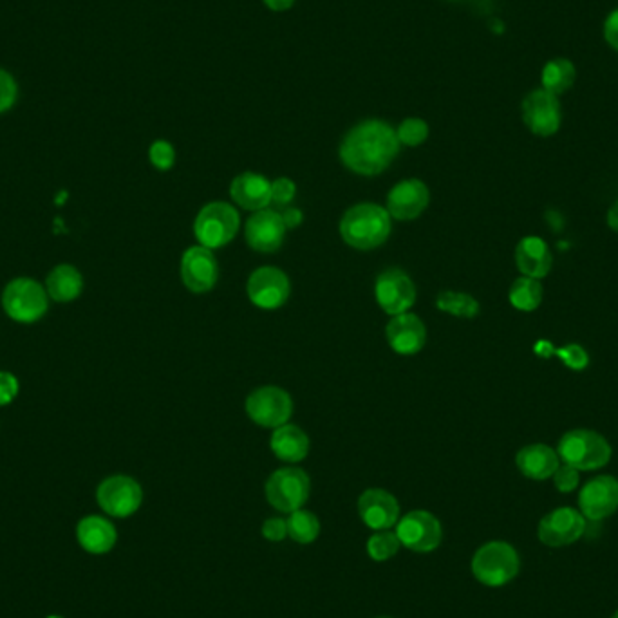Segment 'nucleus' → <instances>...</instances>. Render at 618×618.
<instances>
[{
	"label": "nucleus",
	"mask_w": 618,
	"mask_h": 618,
	"mask_svg": "<svg viewBox=\"0 0 618 618\" xmlns=\"http://www.w3.org/2000/svg\"><path fill=\"white\" fill-rule=\"evenodd\" d=\"M400 152L396 131L382 120L358 123L340 143V160L360 176L382 174Z\"/></svg>",
	"instance_id": "1"
},
{
	"label": "nucleus",
	"mask_w": 618,
	"mask_h": 618,
	"mask_svg": "<svg viewBox=\"0 0 618 618\" xmlns=\"http://www.w3.org/2000/svg\"><path fill=\"white\" fill-rule=\"evenodd\" d=\"M393 217L375 203H360L351 206L340 221V235L351 248L373 250L387 241L391 235Z\"/></svg>",
	"instance_id": "2"
},
{
	"label": "nucleus",
	"mask_w": 618,
	"mask_h": 618,
	"mask_svg": "<svg viewBox=\"0 0 618 618\" xmlns=\"http://www.w3.org/2000/svg\"><path fill=\"white\" fill-rule=\"evenodd\" d=\"M559 458L577 470H597L608 465L611 447L599 432L575 429L566 432L557 447Z\"/></svg>",
	"instance_id": "3"
},
{
	"label": "nucleus",
	"mask_w": 618,
	"mask_h": 618,
	"mask_svg": "<svg viewBox=\"0 0 618 618\" xmlns=\"http://www.w3.org/2000/svg\"><path fill=\"white\" fill-rule=\"evenodd\" d=\"M241 217L237 208L223 201L208 203L199 210L194 223L197 241L205 248H221L234 241L239 232Z\"/></svg>",
	"instance_id": "4"
},
{
	"label": "nucleus",
	"mask_w": 618,
	"mask_h": 618,
	"mask_svg": "<svg viewBox=\"0 0 618 618\" xmlns=\"http://www.w3.org/2000/svg\"><path fill=\"white\" fill-rule=\"evenodd\" d=\"M2 306L10 319L22 324H33L46 315L49 295L40 282L22 277L6 286L2 295Z\"/></svg>",
	"instance_id": "5"
},
{
	"label": "nucleus",
	"mask_w": 618,
	"mask_h": 618,
	"mask_svg": "<svg viewBox=\"0 0 618 618\" xmlns=\"http://www.w3.org/2000/svg\"><path fill=\"white\" fill-rule=\"evenodd\" d=\"M472 572L485 586H505L519 572V555L508 543L485 544L472 559Z\"/></svg>",
	"instance_id": "6"
},
{
	"label": "nucleus",
	"mask_w": 618,
	"mask_h": 618,
	"mask_svg": "<svg viewBox=\"0 0 618 618\" xmlns=\"http://www.w3.org/2000/svg\"><path fill=\"white\" fill-rule=\"evenodd\" d=\"M309 490L311 481L308 474L297 467L275 470L264 487L268 503L284 514H291L306 505Z\"/></svg>",
	"instance_id": "7"
},
{
	"label": "nucleus",
	"mask_w": 618,
	"mask_h": 618,
	"mask_svg": "<svg viewBox=\"0 0 618 618\" xmlns=\"http://www.w3.org/2000/svg\"><path fill=\"white\" fill-rule=\"evenodd\" d=\"M293 412L290 394L281 387L266 385L255 389L246 398V414L253 423L264 429H277L286 425Z\"/></svg>",
	"instance_id": "8"
},
{
	"label": "nucleus",
	"mask_w": 618,
	"mask_h": 618,
	"mask_svg": "<svg viewBox=\"0 0 618 618\" xmlns=\"http://www.w3.org/2000/svg\"><path fill=\"white\" fill-rule=\"evenodd\" d=\"M378 306L387 315L396 317L407 313L416 302V286L411 277L400 268H389L378 275L375 284Z\"/></svg>",
	"instance_id": "9"
},
{
	"label": "nucleus",
	"mask_w": 618,
	"mask_h": 618,
	"mask_svg": "<svg viewBox=\"0 0 618 618\" xmlns=\"http://www.w3.org/2000/svg\"><path fill=\"white\" fill-rule=\"evenodd\" d=\"M400 543L412 552H434L441 543L440 521L425 510H414L396 523Z\"/></svg>",
	"instance_id": "10"
},
{
	"label": "nucleus",
	"mask_w": 618,
	"mask_h": 618,
	"mask_svg": "<svg viewBox=\"0 0 618 618\" xmlns=\"http://www.w3.org/2000/svg\"><path fill=\"white\" fill-rule=\"evenodd\" d=\"M246 293H248V299L252 300V304H255L257 308L268 309V311L279 309L286 304V300L290 299V279L279 268L263 266L250 275L248 284H246Z\"/></svg>",
	"instance_id": "11"
},
{
	"label": "nucleus",
	"mask_w": 618,
	"mask_h": 618,
	"mask_svg": "<svg viewBox=\"0 0 618 618\" xmlns=\"http://www.w3.org/2000/svg\"><path fill=\"white\" fill-rule=\"evenodd\" d=\"M96 499L103 512L113 517H129L138 512L143 501V490L136 479L111 476L100 483Z\"/></svg>",
	"instance_id": "12"
},
{
	"label": "nucleus",
	"mask_w": 618,
	"mask_h": 618,
	"mask_svg": "<svg viewBox=\"0 0 618 618\" xmlns=\"http://www.w3.org/2000/svg\"><path fill=\"white\" fill-rule=\"evenodd\" d=\"M561 120V103L555 94L537 89L523 100V122L535 136H553L561 129Z\"/></svg>",
	"instance_id": "13"
},
{
	"label": "nucleus",
	"mask_w": 618,
	"mask_h": 618,
	"mask_svg": "<svg viewBox=\"0 0 618 618\" xmlns=\"http://www.w3.org/2000/svg\"><path fill=\"white\" fill-rule=\"evenodd\" d=\"M181 279L192 293H208L214 290L219 279V264L216 255L205 246H190L181 257Z\"/></svg>",
	"instance_id": "14"
},
{
	"label": "nucleus",
	"mask_w": 618,
	"mask_h": 618,
	"mask_svg": "<svg viewBox=\"0 0 618 618\" xmlns=\"http://www.w3.org/2000/svg\"><path fill=\"white\" fill-rule=\"evenodd\" d=\"M586 530V517L573 508H557L544 515L539 523L541 543L552 548H561L581 539Z\"/></svg>",
	"instance_id": "15"
},
{
	"label": "nucleus",
	"mask_w": 618,
	"mask_h": 618,
	"mask_svg": "<svg viewBox=\"0 0 618 618\" xmlns=\"http://www.w3.org/2000/svg\"><path fill=\"white\" fill-rule=\"evenodd\" d=\"M246 243L259 253L277 252L284 243L286 226L282 223L281 212L264 208L253 212V216L246 223Z\"/></svg>",
	"instance_id": "16"
},
{
	"label": "nucleus",
	"mask_w": 618,
	"mask_h": 618,
	"mask_svg": "<svg viewBox=\"0 0 618 618\" xmlns=\"http://www.w3.org/2000/svg\"><path fill=\"white\" fill-rule=\"evenodd\" d=\"M429 188L420 179H403L398 185H394L387 196L385 210L389 216L398 221H412L422 216L425 208L429 206Z\"/></svg>",
	"instance_id": "17"
},
{
	"label": "nucleus",
	"mask_w": 618,
	"mask_h": 618,
	"mask_svg": "<svg viewBox=\"0 0 618 618\" xmlns=\"http://www.w3.org/2000/svg\"><path fill=\"white\" fill-rule=\"evenodd\" d=\"M581 514L590 521L606 519L618 508V481L613 476L591 479L579 496Z\"/></svg>",
	"instance_id": "18"
},
{
	"label": "nucleus",
	"mask_w": 618,
	"mask_h": 618,
	"mask_svg": "<svg viewBox=\"0 0 618 618\" xmlns=\"http://www.w3.org/2000/svg\"><path fill=\"white\" fill-rule=\"evenodd\" d=\"M358 514L373 530H389L400 521V505L393 494L382 488H369L358 499Z\"/></svg>",
	"instance_id": "19"
},
{
	"label": "nucleus",
	"mask_w": 618,
	"mask_h": 618,
	"mask_svg": "<svg viewBox=\"0 0 618 618\" xmlns=\"http://www.w3.org/2000/svg\"><path fill=\"white\" fill-rule=\"evenodd\" d=\"M385 337L394 353L412 356L420 353L425 346L427 329L418 315L407 311L389 320L385 328Z\"/></svg>",
	"instance_id": "20"
},
{
	"label": "nucleus",
	"mask_w": 618,
	"mask_h": 618,
	"mask_svg": "<svg viewBox=\"0 0 618 618\" xmlns=\"http://www.w3.org/2000/svg\"><path fill=\"white\" fill-rule=\"evenodd\" d=\"M230 196L244 210L259 212L272 205V183L261 174L244 172L232 181Z\"/></svg>",
	"instance_id": "21"
},
{
	"label": "nucleus",
	"mask_w": 618,
	"mask_h": 618,
	"mask_svg": "<svg viewBox=\"0 0 618 618\" xmlns=\"http://www.w3.org/2000/svg\"><path fill=\"white\" fill-rule=\"evenodd\" d=\"M515 264L530 279H543L552 270V253L541 237H525L515 248Z\"/></svg>",
	"instance_id": "22"
},
{
	"label": "nucleus",
	"mask_w": 618,
	"mask_h": 618,
	"mask_svg": "<svg viewBox=\"0 0 618 618\" xmlns=\"http://www.w3.org/2000/svg\"><path fill=\"white\" fill-rule=\"evenodd\" d=\"M559 459L561 458L557 450L550 449L543 443H535L519 450L515 456V463L526 478L543 481L552 478L555 470L559 469Z\"/></svg>",
	"instance_id": "23"
},
{
	"label": "nucleus",
	"mask_w": 618,
	"mask_h": 618,
	"mask_svg": "<svg viewBox=\"0 0 618 618\" xmlns=\"http://www.w3.org/2000/svg\"><path fill=\"white\" fill-rule=\"evenodd\" d=\"M76 535H78V543L85 552L94 553V555L111 552L116 544V528L113 523L98 515L84 517L78 523Z\"/></svg>",
	"instance_id": "24"
},
{
	"label": "nucleus",
	"mask_w": 618,
	"mask_h": 618,
	"mask_svg": "<svg viewBox=\"0 0 618 618\" xmlns=\"http://www.w3.org/2000/svg\"><path fill=\"white\" fill-rule=\"evenodd\" d=\"M273 454L286 463H299L306 459L309 454V438L293 423H286L277 429H273L272 441H270Z\"/></svg>",
	"instance_id": "25"
},
{
	"label": "nucleus",
	"mask_w": 618,
	"mask_h": 618,
	"mask_svg": "<svg viewBox=\"0 0 618 618\" xmlns=\"http://www.w3.org/2000/svg\"><path fill=\"white\" fill-rule=\"evenodd\" d=\"M84 290V277L71 264H60L47 275V295L57 302L78 299Z\"/></svg>",
	"instance_id": "26"
},
{
	"label": "nucleus",
	"mask_w": 618,
	"mask_h": 618,
	"mask_svg": "<svg viewBox=\"0 0 618 618\" xmlns=\"http://www.w3.org/2000/svg\"><path fill=\"white\" fill-rule=\"evenodd\" d=\"M575 80H577V69L573 66L572 60L559 57L544 64L543 73H541L544 91L559 96V94L570 91Z\"/></svg>",
	"instance_id": "27"
},
{
	"label": "nucleus",
	"mask_w": 618,
	"mask_h": 618,
	"mask_svg": "<svg viewBox=\"0 0 618 618\" xmlns=\"http://www.w3.org/2000/svg\"><path fill=\"white\" fill-rule=\"evenodd\" d=\"M436 308L458 319L478 317L479 302L463 291H441L436 299Z\"/></svg>",
	"instance_id": "28"
},
{
	"label": "nucleus",
	"mask_w": 618,
	"mask_h": 618,
	"mask_svg": "<svg viewBox=\"0 0 618 618\" xmlns=\"http://www.w3.org/2000/svg\"><path fill=\"white\" fill-rule=\"evenodd\" d=\"M510 302L519 311H535L543 300V286L537 279L521 277L510 288Z\"/></svg>",
	"instance_id": "29"
},
{
	"label": "nucleus",
	"mask_w": 618,
	"mask_h": 618,
	"mask_svg": "<svg viewBox=\"0 0 618 618\" xmlns=\"http://www.w3.org/2000/svg\"><path fill=\"white\" fill-rule=\"evenodd\" d=\"M320 534V523L317 515L308 510H295L288 517V537L295 543H313Z\"/></svg>",
	"instance_id": "30"
},
{
	"label": "nucleus",
	"mask_w": 618,
	"mask_h": 618,
	"mask_svg": "<svg viewBox=\"0 0 618 618\" xmlns=\"http://www.w3.org/2000/svg\"><path fill=\"white\" fill-rule=\"evenodd\" d=\"M400 539L396 532L391 530H378L367 541V553L376 562L389 561L400 550Z\"/></svg>",
	"instance_id": "31"
},
{
	"label": "nucleus",
	"mask_w": 618,
	"mask_h": 618,
	"mask_svg": "<svg viewBox=\"0 0 618 618\" xmlns=\"http://www.w3.org/2000/svg\"><path fill=\"white\" fill-rule=\"evenodd\" d=\"M396 136H398L400 145L418 147L429 138V125L420 118H407L396 129Z\"/></svg>",
	"instance_id": "32"
},
{
	"label": "nucleus",
	"mask_w": 618,
	"mask_h": 618,
	"mask_svg": "<svg viewBox=\"0 0 618 618\" xmlns=\"http://www.w3.org/2000/svg\"><path fill=\"white\" fill-rule=\"evenodd\" d=\"M150 163L154 165V169L167 170L174 167L176 163V150L170 145L169 141L158 140L150 145L149 149Z\"/></svg>",
	"instance_id": "33"
},
{
	"label": "nucleus",
	"mask_w": 618,
	"mask_h": 618,
	"mask_svg": "<svg viewBox=\"0 0 618 618\" xmlns=\"http://www.w3.org/2000/svg\"><path fill=\"white\" fill-rule=\"evenodd\" d=\"M297 187L290 178L275 179L272 183V205L275 208H288L295 199Z\"/></svg>",
	"instance_id": "34"
},
{
	"label": "nucleus",
	"mask_w": 618,
	"mask_h": 618,
	"mask_svg": "<svg viewBox=\"0 0 618 618\" xmlns=\"http://www.w3.org/2000/svg\"><path fill=\"white\" fill-rule=\"evenodd\" d=\"M17 96H19V89H17L15 78L8 71L0 69V114L10 111L17 102Z\"/></svg>",
	"instance_id": "35"
},
{
	"label": "nucleus",
	"mask_w": 618,
	"mask_h": 618,
	"mask_svg": "<svg viewBox=\"0 0 618 618\" xmlns=\"http://www.w3.org/2000/svg\"><path fill=\"white\" fill-rule=\"evenodd\" d=\"M553 481H555V487L559 492H573L577 485H579V470L573 469L570 465H559V469L555 470L553 474Z\"/></svg>",
	"instance_id": "36"
},
{
	"label": "nucleus",
	"mask_w": 618,
	"mask_h": 618,
	"mask_svg": "<svg viewBox=\"0 0 618 618\" xmlns=\"http://www.w3.org/2000/svg\"><path fill=\"white\" fill-rule=\"evenodd\" d=\"M19 394V380L8 371H0V407L13 402Z\"/></svg>",
	"instance_id": "37"
},
{
	"label": "nucleus",
	"mask_w": 618,
	"mask_h": 618,
	"mask_svg": "<svg viewBox=\"0 0 618 618\" xmlns=\"http://www.w3.org/2000/svg\"><path fill=\"white\" fill-rule=\"evenodd\" d=\"M263 535L264 539L279 543V541L288 537V521L281 519V517L266 519L263 523Z\"/></svg>",
	"instance_id": "38"
},
{
	"label": "nucleus",
	"mask_w": 618,
	"mask_h": 618,
	"mask_svg": "<svg viewBox=\"0 0 618 618\" xmlns=\"http://www.w3.org/2000/svg\"><path fill=\"white\" fill-rule=\"evenodd\" d=\"M561 358L572 369H584L588 366V356L582 351L581 347L570 346L562 349Z\"/></svg>",
	"instance_id": "39"
},
{
	"label": "nucleus",
	"mask_w": 618,
	"mask_h": 618,
	"mask_svg": "<svg viewBox=\"0 0 618 618\" xmlns=\"http://www.w3.org/2000/svg\"><path fill=\"white\" fill-rule=\"evenodd\" d=\"M604 38L609 46L618 51V10L609 13L608 19L604 22Z\"/></svg>",
	"instance_id": "40"
},
{
	"label": "nucleus",
	"mask_w": 618,
	"mask_h": 618,
	"mask_svg": "<svg viewBox=\"0 0 618 618\" xmlns=\"http://www.w3.org/2000/svg\"><path fill=\"white\" fill-rule=\"evenodd\" d=\"M282 223L286 226V230H291V228H299L302 225V212H300V208H295V206H288V208H284L281 212Z\"/></svg>",
	"instance_id": "41"
},
{
	"label": "nucleus",
	"mask_w": 618,
	"mask_h": 618,
	"mask_svg": "<svg viewBox=\"0 0 618 618\" xmlns=\"http://www.w3.org/2000/svg\"><path fill=\"white\" fill-rule=\"evenodd\" d=\"M264 4L273 11L290 10L295 0H263Z\"/></svg>",
	"instance_id": "42"
},
{
	"label": "nucleus",
	"mask_w": 618,
	"mask_h": 618,
	"mask_svg": "<svg viewBox=\"0 0 618 618\" xmlns=\"http://www.w3.org/2000/svg\"><path fill=\"white\" fill-rule=\"evenodd\" d=\"M608 225L611 230H615L618 234V201L615 205L609 208L608 212Z\"/></svg>",
	"instance_id": "43"
},
{
	"label": "nucleus",
	"mask_w": 618,
	"mask_h": 618,
	"mask_svg": "<svg viewBox=\"0 0 618 618\" xmlns=\"http://www.w3.org/2000/svg\"><path fill=\"white\" fill-rule=\"evenodd\" d=\"M611 618H618V611H617V613H615V615H613V617H611Z\"/></svg>",
	"instance_id": "44"
},
{
	"label": "nucleus",
	"mask_w": 618,
	"mask_h": 618,
	"mask_svg": "<svg viewBox=\"0 0 618 618\" xmlns=\"http://www.w3.org/2000/svg\"><path fill=\"white\" fill-rule=\"evenodd\" d=\"M47 618H62V617H57V615H53V617H47Z\"/></svg>",
	"instance_id": "45"
}]
</instances>
